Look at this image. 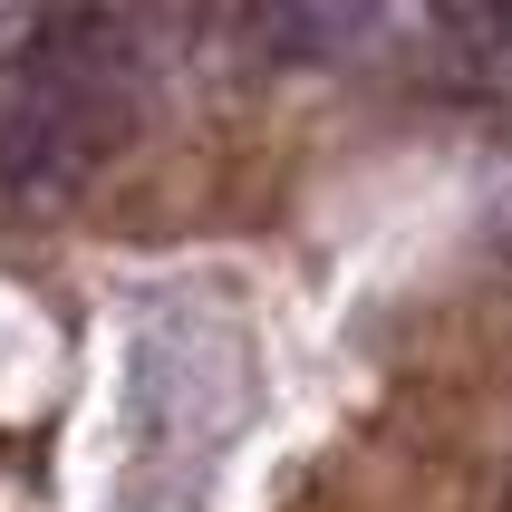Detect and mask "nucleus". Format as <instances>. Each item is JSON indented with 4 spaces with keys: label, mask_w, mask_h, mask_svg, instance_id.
I'll use <instances>...</instances> for the list:
<instances>
[{
    "label": "nucleus",
    "mask_w": 512,
    "mask_h": 512,
    "mask_svg": "<svg viewBox=\"0 0 512 512\" xmlns=\"http://www.w3.org/2000/svg\"><path fill=\"white\" fill-rule=\"evenodd\" d=\"M435 29L464 49V68H474L484 87L512 78V10H435Z\"/></svg>",
    "instance_id": "1"
},
{
    "label": "nucleus",
    "mask_w": 512,
    "mask_h": 512,
    "mask_svg": "<svg viewBox=\"0 0 512 512\" xmlns=\"http://www.w3.org/2000/svg\"><path fill=\"white\" fill-rule=\"evenodd\" d=\"M0 223H20V194H10V136H0Z\"/></svg>",
    "instance_id": "2"
}]
</instances>
